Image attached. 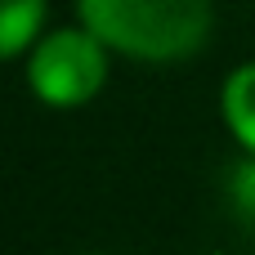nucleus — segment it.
Returning <instances> with one entry per match:
<instances>
[{"instance_id":"1","label":"nucleus","mask_w":255,"mask_h":255,"mask_svg":"<svg viewBox=\"0 0 255 255\" xmlns=\"http://www.w3.org/2000/svg\"><path fill=\"white\" fill-rule=\"evenodd\" d=\"M76 22L134 63H184L215 27V0H76Z\"/></svg>"},{"instance_id":"2","label":"nucleus","mask_w":255,"mask_h":255,"mask_svg":"<svg viewBox=\"0 0 255 255\" xmlns=\"http://www.w3.org/2000/svg\"><path fill=\"white\" fill-rule=\"evenodd\" d=\"M108 72H112V49L81 22L45 31L31 45V54L22 58L27 90L54 112L94 103L108 85Z\"/></svg>"},{"instance_id":"3","label":"nucleus","mask_w":255,"mask_h":255,"mask_svg":"<svg viewBox=\"0 0 255 255\" xmlns=\"http://www.w3.org/2000/svg\"><path fill=\"white\" fill-rule=\"evenodd\" d=\"M220 117L242 157H255V58L233 63L220 85Z\"/></svg>"},{"instance_id":"4","label":"nucleus","mask_w":255,"mask_h":255,"mask_svg":"<svg viewBox=\"0 0 255 255\" xmlns=\"http://www.w3.org/2000/svg\"><path fill=\"white\" fill-rule=\"evenodd\" d=\"M45 13L49 0H0V58L22 63L45 36Z\"/></svg>"},{"instance_id":"5","label":"nucleus","mask_w":255,"mask_h":255,"mask_svg":"<svg viewBox=\"0 0 255 255\" xmlns=\"http://www.w3.org/2000/svg\"><path fill=\"white\" fill-rule=\"evenodd\" d=\"M229 202L247 224H255V157H242L229 170Z\"/></svg>"},{"instance_id":"6","label":"nucleus","mask_w":255,"mask_h":255,"mask_svg":"<svg viewBox=\"0 0 255 255\" xmlns=\"http://www.w3.org/2000/svg\"><path fill=\"white\" fill-rule=\"evenodd\" d=\"M90 255H99V251H90Z\"/></svg>"}]
</instances>
